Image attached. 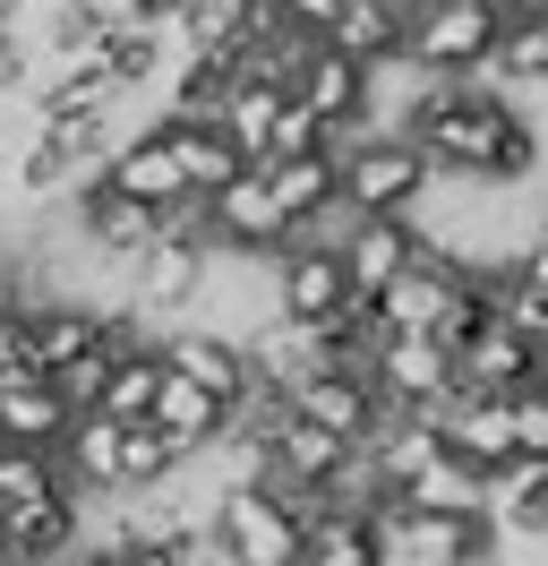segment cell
Returning a JSON list of instances; mask_svg holds the SVG:
<instances>
[{
	"instance_id": "31",
	"label": "cell",
	"mask_w": 548,
	"mask_h": 566,
	"mask_svg": "<svg viewBox=\"0 0 548 566\" xmlns=\"http://www.w3.org/2000/svg\"><path fill=\"white\" fill-rule=\"evenodd\" d=\"M171 463H180V447H171L155 421H129V429H120V490H155Z\"/></svg>"
},
{
	"instance_id": "32",
	"label": "cell",
	"mask_w": 548,
	"mask_h": 566,
	"mask_svg": "<svg viewBox=\"0 0 548 566\" xmlns=\"http://www.w3.org/2000/svg\"><path fill=\"white\" fill-rule=\"evenodd\" d=\"M112 360H120V353H112V344L95 335L86 353H68L61 369H52V387H61V403H68V412H95V395H103V378H112Z\"/></svg>"
},
{
	"instance_id": "7",
	"label": "cell",
	"mask_w": 548,
	"mask_h": 566,
	"mask_svg": "<svg viewBox=\"0 0 548 566\" xmlns=\"http://www.w3.org/2000/svg\"><path fill=\"white\" fill-rule=\"evenodd\" d=\"M283 241H292V214L274 207L266 164H240L223 189H205V249H266V258H283Z\"/></svg>"
},
{
	"instance_id": "6",
	"label": "cell",
	"mask_w": 548,
	"mask_h": 566,
	"mask_svg": "<svg viewBox=\"0 0 548 566\" xmlns=\"http://www.w3.org/2000/svg\"><path fill=\"white\" fill-rule=\"evenodd\" d=\"M369 387L386 412H438L454 395V353L438 335H377L369 344Z\"/></svg>"
},
{
	"instance_id": "10",
	"label": "cell",
	"mask_w": 548,
	"mask_h": 566,
	"mask_svg": "<svg viewBox=\"0 0 548 566\" xmlns=\"http://www.w3.org/2000/svg\"><path fill=\"white\" fill-rule=\"evenodd\" d=\"M472 275V266H454L445 249H420L411 241V258L386 275V292H377L369 310H377V326L386 335H429V326L445 318V301H454V283Z\"/></svg>"
},
{
	"instance_id": "27",
	"label": "cell",
	"mask_w": 548,
	"mask_h": 566,
	"mask_svg": "<svg viewBox=\"0 0 548 566\" xmlns=\"http://www.w3.org/2000/svg\"><path fill=\"white\" fill-rule=\"evenodd\" d=\"M223 104H232V70L205 61V52H180L171 95H164V120H223Z\"/></svg>"
},
{
	"instance_id": "1",
	"label": "cell",
	"mask_w": 548,
	"mask_h": 566,
	"mask_svg": "<svg viewBox=\"0 0 548 566\" xmlns=\"http://www.w3.org/2000/svg\"><path fill=\"white\" fill-rule=\"evenodd\" d=\"M514 112H523V95H514V86H497V77H429V95L411 104L403 138L420 146L445 180H479Z\"/></svg>"
},
{
	"instance_id": "13",
	"label": "cell",
	"mask_w": 548,
	"mask_h": 566,
	"mask_svg": "<svg viewBox=\"0 0 548 566\" xmlns=\"http://www.w3.org/2000/svg\"><path fill=\"white\" fill-rule=\"evenodd\" d=\"M155 344H164V369H180V378H198V387L214 395L223 412H232L240 395L257 387V378H249V344H232V335H214V326H198V318L164 326Z\"/></svg>"
},
{
	"instance_id": "37",
	"label": "cell",
	"mask_w": 548,
	"mask_h": 566,
	"mask_svg": "<svg viewBox=\"0 0 548 566\" xmlns=\"http://www.w3.org/2000/svg\"><path fill=\"white\" fill-rule=\"evenodd\" d=\"M0 301H18V258L0 249Z\"/></svg>"
},
{
	"instance_id": "36",
	"label": "cell",
	"mask_w": 548,
	"mask_h": 566,
	"mask_svg": "<svg viewBox=\"0 0 548 566\" xmlns=\"http://www.w3.org/2000/svg\"><path fill=\"white\" fill-rule=\"evenodd\" d=\"M61 566H129V558H112V549H95V541H86V532H77V549H68Z\"/></svg>"
},
{
	"instance_id": "11",
	"label": "cell",
	"mask_w": 548,
	"mask_h": 566,
	"mask_svg": "<svg viewBox=\"0 0 548 566\" xmlns=\"http://www.w3.org/2000/svg\"><path fill=\"white\" fill-rule=\"evenodd\" d=\"M283 403L301 412V421H317V429H335L342 447H360L377 429V387H369V369H351V360H326V369H308L301 387H283Z\"/></svg>"
},
{
	"instance_id": "5",
	"label": "cell",
	"mask_w": 548,
	"mask_h": 566,
	"mask_svg": "<svg viewBox=\"0 0 548 566\" xmlns=\"http://www.w3.org/2000/svg\"><path fill=\"white\" fill-rule=\"evenodd\" d=\"M189 318L232 335V344H249L257 326H274L283 318L274 310V258L266 249H205V283H198V301H189Z\"/></svg>"
},
{
	"instance_id": "30",
	"label": "cell",
	"mask_w": 548,
	"mask_h": 566,
	"mask_svg": "<svg viewBox=\"0 0 548 566\" xmlns=\"http://www.w3.org/2000/svg\"><path fill=\"white\" fill-rule=\"evenodd\" d=\"M301 566H386V541H377L369 515H326V524L308 532Z\"/></svg>"
},
{
	"instance_id": "33",
	"label": "cell",
	"mask_w": 548,
	"mask_h": 566,
	"mask_svg": "<svg viewBox=\"0 0 548 566\" xmlns=\"http://www.w3.org/2000/svg\"><path fill=\"white\" fill-rule=\"evenodd\" d=\"M9 378H43V360H34V310L27 301H0V387Z\"/></svg>"
},
{
	"instance_id": "12",
	"label": "cell",
	"mask_w": 548,
	"mask_h": 566,
	"mask_svg": "<svg viewBox=\"0 0 548 566\" xmlns=\"http://www.w3.org/2000/svg\"><path fill=\"white\" fill-rule=\"evenodd\" d=\"M342 301H351V292H342V258L317 241V232H292L283 258H274V310L317 326V318H335Z\"/></svg>"
},
{
	"instance_id": "4",
	"label": "cell",
	"mask_w": 548,
	"mask_h": 566,
	"mask_svg": "<svg viewBox=\"0 0 548 566\" xmlns=\"http://www.w3.org/2000/svg\"><path fill=\"white\" fill-rule=\"evenodd\" d=\"M506 9L497 0H429L403 18V61H420L429 77H488Z\"/></svg>"
},
{
	"instance_id": "23",
	"label": "cell",
	"mask_w": 548,
	"mask_h": 566,
	"mask_svg": "<svg viewBox=\"0 0 548 566\" xmlns=\"http://www.w3.org/2000/svg\"><path fill=\"white\" fill-rule=\"evenodd\" d=\"M95 61H103V77H112L120 95H146V86L164 77L171 43L155 35V27H129V18H112V27H103V43H95Z\"/></svg>"
},
{
	"instance_id": "20",
	"label": "cell",
	"mask_w": 548,
	"mask_h": 566,
	"mask_svg": "<svg viewBox=\"0 0 548 566\" xmlns=\"http://www.w3.org/2000/svg\"><path fill=\"white\" fill-rule=\"evenodd\" d=\"M326 43H335L342 61H360V70L386 61V52H403V0H342Z\"/></svg>"
},
{
	"instance_id": "21",
	"label": "cell",
	"mask_w": 548,
	"mask_h": 566,
	"mask_svg": "<svg viewBox=\"0 0 548 566\" xmlns=\"http://www.w3.org/2000/svg\"><path fill=\"white\" fill-rule=\"evenodd\" d=\"M394 497H403V506H420V515H479V506H488V481H479L472 463H454V455L438 447V455L420 463Z\"/></svg>"
},
{
	"instance_id": "18",
	"label": "cell",
	"mask_w": 548,
	"mask_h": 566,
	"mask_svg": "<svg viewBox=\"0 0 548 566\" xmlns=\"http://www.w3.org/2000/svg\"><path fill=\"white\" fill-rule=\"evenodd\" d=\"M283 95H292V104H308L317 120H351V112H360V61H342L335 43H308Z\"/></svg>"
},
{
	"instance_id": "16",
	"label": "cell",
	"mask_w": 548,
	"mask_h": 566,
	"mask_svg": "<svg viewBox=\"0 0 548 566\" xmlns=\"http://www.w3.org/2000/svg\"><path fill=\"white\" fill-rule=\"evenodd\" d=\"M146 421L164 429L171 447H180V463H189V455H205V447L223 438V421H232V412H223V403H214V395H205L198 378L164 369V395H155V412H146Z\"/></svg>"
},
{
	"instance_id": "22",
	"label": "cell",
	"mask_w": 548,
	"mask_h": 566,
	"mask_svg": "<svg viewBox=\"0 0 548 566\" xmlns=\"http://www.w3.org/2000/svg\"><path fill=\"white\" fill-rule=\"evenodd\" d=\"M155 395H164V344H129V353L112 360V378H103L95 412L129 429V421H146V412H155Z\"/></svg>"
},
{
	"instance_id": "2",
	"label": "cell",
	"mask_w": 548,
	"mask_h": 566,
	"mask_svg": "<svg viewBox=\"0 0 548 566\" xmlns=\"http://www.w3.org/2000/svg\"><path fill=\"white\" fill-rule=\"evenodd\" d=\"M205 541L223 566H301L308 558V524L292 515V497L257 481V490H214V515H205Z\"/></svg>"
},
{
	"instance_id": "34",
	"label": "cell",
	"mask_w": 548,
	"mask_h": 566,
	"mask_svg": "<svg viewBox=\"0 0 548 566\" xmlns=\"http://www.w3.org/2000/svg\"><path fill=\"white\" fill-rule=\"evenodd\" d=\"M317 146H326V120H317L308 104H292V95H283V104H274V138H266V164H274V155H317Z\"/></svg>"
},
{
	"instance_id": "25",
	"label": "cell",
	"mask_w": 548,
	"mask_h": 566,
	"mask_svg": "<svg viewBox=\"0 0 548 566\" xmlns=\"http://www.w3.org/2000/svg\"><path fill=\"white\" fill-rule=\"evenodd\" d=\"M488 515L506 532H531V541H548V472L540 455H514L497 481H488Z\"/></svg>"
},
{
	"instance_id": "24",
	"label": "cell",
	"mask_w": 548,
	"mask_h": 566,
	"mask_svg": "<svg viewBox=\"0 0 548 566\" xmlns=\"http://www.w3.org/2000/svg\"><path fill=\"white\" fill-rule=\"evenodd\" d=\"M164 138H171V155H180V180H189L198 198H205V189H223V180L249 164V155H240V146L223 138L214 120H164Z\"/></svg>"
},
{
	"instance_id": "3",
	"label": "cell",
	"mask_w": 548,
	"mask_h": 566,
	"mask_svg": "<svg viewBox=\"0 0 548 566\" xmlns=\"http://www.w3.org/2000/svg\"><path fill=\"white\" fill-rule=\"evenodd\" d=\"M335 180H342V207L351 214H411L420 189L438 180V164L403 138V129H369L335 155Z\"/></svg>"
},
{
	"instance_id": "26",
	"label": "cell",
	"mask_w": 548,
	"mask_h": 566,
	"mask_svg": "<svg viewBox=\"0 0 548 566\" xmlns=\"http://www.w3.org/2000/svg\"><path fill=\"white\" fill-rule=\"evenodd\" d=\"M34 52L43 61H77V52H95L103 43V27H112V0H43L34 9Z\"/></svg>"
},
{
	"instance_id": "39",
	"label": "cell",
	"mask_w": 548,
	"mask_h": 566,
	"mask_svg": "<svg viewBox=\"0 0 548 566\" xmlns=\"http://www.w3.org/2000/svg\"><path fill=\"white\" fill-rule=\"evenodd\" d=\"M411 9H429V0H403V18H411Z\"/></svg>"
},
{
	"instance_id": "8",
	"label": "cell",
	"mask_w": 548,
	"mask_h": 566,
	"mask_svg": "<svg viewBox=\"0 0 548 566\" xmlns=\"http://www.w3.org/2000/svg\"><path fill=\"white\" fill-rule=\"evenodd\" d=\"M198 283H205V241H171V232H155V241L129 258V310L164 335V326L189 318Z\"/></svg>"
},
{
	"instance_id": "38",
	"label": "cell",
	"mask_w": 548,
	"mask_h": 566,
	"mask_svg": "<svg viewBox=\"0 0 548 566\" xmlns=\"http://www.w3.org/2000/svg\"><path fill=\"white\" fill-rule=\"evenodd\" d=\"M506 18H548V0H497Z\"/></svg>"
},
{
	"instance_id": "17",
	"label": "cell",
	"mask_w": 548,
	"mask_h": 566,
	"mask_svg": "<svg viewBox=\"0 0 548 566\" xmlns=\"http://www.w3.org/2000/svg\"><path fill=\"white\" fill-rule=\"evenodd\" d=\"M77 421L52 378H9L0 387V447H61V429Z\"/></svg>"
},
{
	"instance_id": "9",
	"label": "cell",
	"mask_w": 548,
	"mask_h": 566,
	"mask_svg": "<svg viewBox=\"0 0 548 566\" xmlns=\"http://www.w3.org/2000/svg\"><path fill=\"white\" fill-rule=\"evenodd\" d=\"M429 421H438V447H445L454 463H472L479 481H497V472L523 455V447H514V412H506V395H472V387H454L438 412H429Z\"/></svg>"
},
{
	"instance_id": "40",
	"label": "cell",
	"mask_w": 548,
	"mask_h": 566,
	"mask_svg": "<svg viewBox=\"0 0 548 566\" xmlns=\"http://www.w3.org/2000/svg\"><path fill=\"white\" fill-rule=\"evenodd\" d=\"M540 472H548V455H540Z\"/></svg>"
},
{
	"instance_id": "19",
	"label": "cell",
	"mask_w": 548,
	"mask_h": 566,
	"mask_svg": "<svg viewBox=\"0 0 548 566\" xmlns=\"http://www.w3.org/2000/svg\"><path fill=\"white\" fill-rule=\"evenodd\" d=\"M266 189H274V207L292 214V223H317V214L342 207V180H335V155H326V146H317V155H274Z\"/></svg>"
},
{
	"instance_id": "15",
	"label": "cell",
	"mask_w": 548,
	"mask_h": 566,
	"mask_svg": "<svg viewBox=\"0 0 548 566\" xmlns=\"http://www.w3.org/2000/svg\"><path fill=\"white\" fill-rule=\"evenodd\" d=\"M531 353H540V344H523L506 318H488L472 344L454 353V387H472V395H514L523 378H531Z\"/></svg>"
},
{
	"instance_id": "14",
	"label": "cell",
	"mask_w": 548,
	"mask_h": 566,
	"mask_svg": "<svg viewBox=\"0 0 548 566\" xmlns=\"http://www.w3.org/2000/svg\"><path fill=\"white\" fill-rule=\"evenodd\" d=\"M335 258H342V292H351V301H377L386 275L411 258V223L403 214H351L342 241H335Z\"/></svg>"
},
{
	"instance_id": "35",
	"label": "cell",
	"mask_w": 548,
	"mask_h": 566,
	"mask_svg": "<svg viewBox=\"0 0 548 566\" xmlns=\"http://www.w3.org/2000/svg\"><path fill=\"white\" fill-rule=\"evenodd\" d=\"M506 412H514V447H523V455H548V387L540 378H523V387L506 395Z\"/></svg>"
},
{
	"instance_id": "29",
	"label": "cell",
	"mask_w": 548,
	"mask_h": 566,
	"mask_svg": "<svg viewBox=\"0 0 548 566\" xmlns=\"http://www.w3.org/2000/svg\"><path fill=\"white\" fill-rule=\"evenodd\" d=\"M43 497H77L52 447H0V506H43Z\"/></svg>"
},
{
	"instance_id": "28",
	"label": "cell",
	"mask_w": 548,
	"mask_h": 566,
	"mask_svg": "<svg viewBox=\"0 0 548 566\" xmlns=\"http://www.w3.org/2000/svg\"><path fill=\"white\" fill-rule=\"evenodd\" d=\"M274 104H283V86H266V77H232V104H223V138L249 155V164H266V138H274Z\"/></svg>"
}]
</instances>
